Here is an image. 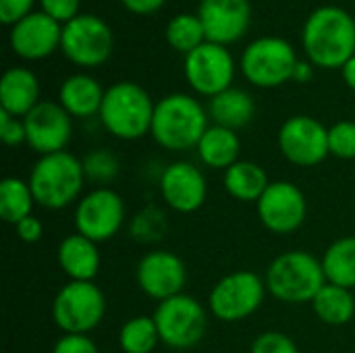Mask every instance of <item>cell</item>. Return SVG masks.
<instances>
[{
  "mask_svg": "<svg viewBox=\"0 0 355 353\" xmlns=\"http://www.w3.org/2000/svg\"><path fill=\"white\" fill-rule=\"evenodd\" d=\"M304 48L312 64L343 69L355 56V21L339 6L314 10L304 27Z\"/></svg>",
  "mask_w": 355,
  "mask_h": 353,
  "instance_id": "cell-1",
  "label": "cell"
},
{
  "mask_svg": "<svg viewBox=\"0 0 355 353\" xmlns=\"http://www.w3.org/2000/svg\"><path fill=\"white\" fill-rule=\"evenodd\" d=\"M35 204L46 210H62L77 204L83 196V162L71 152L40 156L27 179Z\"/></svg>",
  "mask_w": 355,
  "mask_h": 353,
  "instance_id": "cell-2",
  "label": "cell"
},
{
  "mask_svg": "<svg viewBox=\"0 0 355 353\" xmlns=\"http://www.w3.org/2000/svg\"><path fill=\"white\" fill-rule=\"evenodd\" d=\"M264 283L268 293L283 304H312L327 285L322 262L306 250L279 254L266 268Z\"/></svg>",
  "mask_w": 355,
  "mask_h": 353,
  "instance_id": "cell-3",
  "label": "cell"
},
{
  "mask_svg": "<svg viewBox=\"0 0 355 353\" xmlns=\"http://www.w3.org/2000/svg\"><path fill=\"white\" fill-rule=\"evenodd\" d=\"M208 129V112L187 94H171L156 102L152 131L154 141L168 152H185L198 148Z\"/></svg>",
  "mask_w": 355,
  "mask_h": 353,
  "instance_id": "cell-4",
  "label": "cell"
},
{
  "mask_svg": "<svg viewBox=\"0 0 355 353\" xmlns=\"http://www.w3.org/2000/svg\"><path fill=\"white\" fill-rule=\"evenodd\" d=\"M154 108L156 104L141 85L121 81L106 89L100 108V121L116 139L133 141L152 131Z\"/></svg>",
  "mask_w": 355,
  "mask_h": 353,
  "instance_id": "cell-5",
  "label": "cell"
},
{
  "mask_svg": "<svg viewBox=\"0 0 355 353\" xmlns=\"http://www.w3.org/2000/svg\"><path fill=\"white\" fill-rule=\"evenodd\" d=\"M152 316L160 335V343L177 352L196 347L208 329L206 308L187 293H179L160 302Z\"/></svg>",
  "mask_w": 355,
  "mask_h": 353,
  "instance_id": "cell-6",
  "label": "cell"
},
{
  "mask_svg": "<svg viewBox=\"0 0 355 353\" xmlns=\"http://www.w3.org/2000/svg\"><path fill=\"white\" fill-rule=\"evenodd\" d=\"M266 293V283L258 273L235 270L210 289L208 310L220 322H241L260 310Z\"/></svg>",
  "mask_w": 355,
  "mask_h": 353,
  "instance_id": "cell-7",
  "label": "cell"
},
{
  "mask_svg": "<svg viewBox=\"0 0 355 353\" xmlns=\"http://www.w3.org/2000/svg\"><path fill=\"white\" fill-rule=\"evenodd\" d=\"M106 314V298L94 283L69 281L52 302V320L64 335H87Z\"/></svg>",
  "mask_w": 355,
  "mask_h": 353,
  "instance_id": "cell-8",
  "label": "cell"
},
{
  "mask_svg": "<svg viewBox=\"0 0 355 353\" xmlns=\"http://www.w3.org/2000/svg\"><path fill=\"white\" fill-rule=\"evenodd\" d=\"M125 221V202L112 187H96L83 193L73 212L75 233L96 243L110 241L123 229Z\"/></svg>",
  "mask_w": 355,
  "mask_h": 353,
  "instance_id": "cell-9",
  "label": "cell"
},
{
  "mask_svg": "<svg viewBox=\"0 0 355 353\" xmlns=\"http://www.w3.org/2000/svg\"><path fill=\"white\" fill-rule=\"evenodd\" d=\"M297 67L295 50L287 40L262 37L252 42L241 56V71L245 79L258 87H277L293 79Z\"/></svg>",
  "mask_w": 355,
  "mask_h": 353,
  "instance_id": "cell-10",
  "label": "cell"
},
{
  "mask_svg": "<svg viewBox=\"0 0 355 353\" xmlns=\"http://www.w3.org/2000/svg\"><path fill=\"white\" fill-rule=\"evenodd\" d=\"M281 154L295 166L312 169L324 162L329 152V129L306 114L287 119L277 135Z\"/></svg>",
  "mask_w": 355,
  "mask_h": 353,
  "instance_id": "cell-11",
  "label": "cell"
},
{
  "mask_svg": "<svg viewBox=\"0 0 355 353\" xmlns=\"http://www.w3.org/2000/svg\"><path fill=\"white\" fill-rule=\"evenodd\" d=\"M256 214L262 227L275 235L295 233L308 216V200L291 181H272L256 202Z\"/></svg>",
  "mask_w": 355,
  "mask_h": 353,
  "instance_id": "cell-12",
  "label": "cell"
},
{
  "mask_svg": "<svg viewBox=\"0 0 355 353\" xmlns=\"http://www.w3.org/2000/svg\"><path fill=\"white\" fill-rule=\"evenodd\" d=\"M60 48L64 56L79 67H98L112 52L110 27L94 15H77L62 27Z\"/></svg>",
  "mask_w": 355,
  "mask_h": 353,
  "instance_id": "cell-13",
  "label": "cell"
},
{
  "mask_svg": "<svg viewBox=\"0 0 355 353\" xmlns=\"http://www.w3.org/2000/svg\"><path fill=\"white\" fill-rule=\"evenodd\" d=\"M185 77L189 85L208 98H214L231 87L235 64L229 50L220 44L204 42L185 58Z\"/></svg>",
  "mask_w": 355,
  "mask_h": 353,
  "instance_id": "cell-14",
  "label": "cell"
},
{
  "mask_svg": "<svg viewBox=\"0 0 355 353\" xmlns=\"http://www.w3.org/2000/svg\"><path fill=\"white\" fill-rule=\"evenodd\" d=\"M137 287L158 304L185 293L187 266L185 262L168 250H154L141 256L135 268Z\"/></svg>",
  "mask_w": 355,
  "mask_h": 353,
  "instance_id": "cell-15",
  "label": "cell"
},
{
  "mask_svg": "<svg viewBox=\"0 0 355 353\" xmlns=\"http://www.w3.org/2000/svg\"><path fill=\"white\" fill-rule=\"evenodd\" d=\"M23 123L27 146L37 156L64 152L73 135L71 114L58 102H40L27 117H23Z\"/></svg>",
  "mask_w": 355,
  "mask_h": 353,
  "instance_id": "cell-16",
  "label": "cell"
},
{
  "mask_svg": "<svg viewBox=\"0 0 355 353\" xmlns=\"http://www.w3.org/2000/svg\"><path fill=\"white\" fill-rule=\"evenodd\" d=\"M158 187L164 204L179 214L198 212L208 198V181L204 173L187 160H177L164 166Z\"/></svg>",
  "mask_w": 355,
  "mask_h": 353,
  "instance_id": "cell-17",
  "label": "cell"
},
{
  "mask_svg": "<svg viewBox=\"0 0 355 353\" xmlns=\"http://www.w3.org/2000/svg\"><path fill=\"white\" fill-rule=\"evenodd\" d=\"M198 17L204 25L206 40L225 46L245 33L252 8L250 0H202Z\"/></svg>",
  "mask_w": 355,
  "mask_h": 353,
  "instance_id": "cell-18",
  "label": "cell"
},
{
  "mask_svg": "<svg viewBox=\"0 0 355 353\" xmlns=\"http://www.w3.org/2000/svg\"><path fill=\"white\" fill-rule=\"evenodd\" d=\"M60 40L62 27L46 12H29L25 19L15 23L10 31L12 50L27 60H37L52 54L60 46Z\"/></svg>",
  "mask_w": 355,
  "mask_h": 353,
  "instance_id": "cell-19",
  "label": "cell"
},
{
  "mask_svg": "<svg viewBox=\"0 0 355 353\" xmlns=\"http://www.w3.org/2000/svg\"><path fill=\"white\" fill-rule=\"evenodd\" d=\"M56 260L60 270L69 277V281L81 283L94 281L102 266L98 243L79 233H71L58 243Z\"/></svg>",
  "mask_w": 355,
  "mask_h": 353,
  "instance_id": "cell-20",
  "label": "cell"
},
{
  "mask_svg": "<svg viewBox=\"0 0 355 353\" xmlns=\"http://www.w3.org/2000/svg\"><path fill=\"white\" fill-rule=\"evenodd\" d=\"M37 77L25 67H12L0 81V108L10 117H27L40 102Z\"/></svg>",
  "mask_w": 355,
  "mask_h": 353,
  "instance_id": "cell-21",
  "label": "cell"
},
{
  "mask_svg": "<svg viewBox=\"0 0 355 353\" xmlns=\"http://www.w3.org/2000/svg\"><path fill=\"white\" fill-rule=\"evenodd\" d=\"M102 85L89 75H73L62 81L58 92V104L77 119H87L100 114L104 102Z\"/></svg>",
  "mask_w": 355,
  "mask_h": 353,
  "instance_id": "cell-22",
  "label": "cell"
},
{
  "mask_svg": "<svg viewBox=\"0 0 355 353\" xmlns=\"http://www.w3.org/2000/svg\"><path fill=\"white\" fill-rule=\"evenodd\" d=\"M196 150H198L200 162L204 166L218 169V171L225 173L229 166L239 162L241 141H239L237 131L212 125V127L206 129V133L202 135V139H200Z\"/></svg>",
  "mask_w": 355,
  "mask_h": 353,
  "instance_id": "cell-23",
  "label": "cell"
},
{
  "mask_svg": "<svg viewBox=\"0 0 355 353\" xmlns=\"http://www.w3.org/2000/svg\"><path fill=\"white\" fill-rule=\"evenodd\" d=\"M270 183L268 173L252 160H239L223 173V187L237 202L256 204Z\"/></svg>",
  "mask_w": 355,
  "mask_h": 353,
  "instance_id": "cell-24",
  "label": "cell"
},
{
  "mask_svg": "<svg viewBox=\"0 0 355 353\" xmlns=\"http://www.w3.org/2000/svg\"><path fill=\"white\" fill-rule=\"evenodd\" d=\"M208 112H210V119L214 121V125L237 131L252 123V119L256 114V104L248 92L229 87L223 94L210 98Z\"/></svg>",
  "mask_w": 355,
  "mask_h": 353,
  "instance_id": "cell-25",
  "label": "cell"
},
{
  "mask_svg": "<svg viewBox=\"0 0 355 353\" xmlns=\"http://www.w3.org/2000/svg\"><path fill=\"white\" fill-rule=\"evenodd\" d=\"M327 283L355 289V235L335 239L320 258Z\"/></svg>",
  "mask_w": 355,
  "mask_h": 353,
  "instance_id": "cell-26",
  "label": "cell"
},
{
  "mask_svg": "<svg viewBox=\"0 0 355 353\" xmlns=\"http://www.w3.org/2000/svg\"><path fill=\"white\" fill-rule=\"evenodd\" d=\"M316 318L329 327L349 325L355 316V298L352 289L327 283L312 302Z\"/></svg>",
  "mask_w": 355,
  "mask_h": 353,
  "instance_id": "cell-27",
  "label": "cell"
},
{
  "mask_svg": "<svg viewBox=\"0 0 355 353\" xmlns=\"http://www.w3.org/2000/svg\"><path fill=\"white\" fill-rule=\"evenodd\" d=\"M35 198L27 181L19 177H6L0 183V216L8 225H19L23 218L33 214Z\"/></svg>",
  "mask_w": 355,
  "mask_h": 353,
  "instance_id": "cell-28",
  "label": "cell"
},
{
  "mask_svg": "<svg viewBox=\"0 0 355 353\" xmlns=\"http://www.w3.org/2000/svg\"><path fill=\"white\" fill-rule=\"evenodd\" d=\"M160 343L154 316H133L119 331V345L123 353H152Z\"/></svg>",
  "mask_w": 355,
  "mask_h": 353,
  "instance_id": "cell-29",
  "label": "cell"
},
{
  "mask_svg": "<svg viewBox=\"0 0 355 353\" xmlns=\"http://www.w3.org/2000/svg\"><path fill=\"white\" fill-rule=\"evenodd\" d=\"M166 40L168 44L179 50V52H193L196 48H200L206 40V31L204 25L200 21V17L193 15H179L175 17L168 27H166Z\"/></svg>",
  "mask_w": 355,
  "mask_h": 353,
  "instance_id": "cell-30",
  "label": "cell"
},
{
  "mask_svg": "<svg viewBox=\"0 0 355 353\" xmlns=\"http://www.w3.org/2000/svg\"><path fill=\"white\" fill-rule=\"evenodd\" d=\"M131 237L141 241V243H154L160 241L166 231H168V221L166 214L156 208V206H146L144 210H139L133 221H131Z\"/></svg>",
  "mask_w": 355,
  "mask_h": 353,
  "instance_id": "cell-31",
  "label": "cell"
},
{
  "mask_svg": "<svg viewBox=\"0 0 355 353\" xmlns=\"http://www.w3.org/2000/svg\"><path fill=\"white\" fill-rule=\"evenodd\" d=\"M83 162V173H85V181L96 183L98 187H108V183H112L119 177V158L110 152V150H92L89 154H85Z\"/></svg>",
  "mask_w": 355,
  "mask_h": 353,
  "instance_id": "cell-32",
  "label": "cell"
},
{
  "mask_svg": "<svg viewBox=\"0 0 355 353\" xmlns=\"http://www.w3.org/2000/svg\"><path fill=\"white\" fill-rule=\"evenodd\" d=\"M329 152L339 160H355L354 121H339L329 129Z\"/></svg>",
  "mask_w": 355,
  "mask_h": 353,
  "instance_id": "cell-33",
  "label": "cell"
},
{
  "mask_svg": "<svg viewBox=\"0 0 355 353\" xmlns=\"http://www.w3.org/2000/svg\"><path fill=\"white\" fill-rule=\"evenodd\" d=\"M250 353H300V347L289 335L281 331H266L252 341Z\"/></svg>",
  "mask_w": 355,
  "mask_h": 353,
  "instance_id": "cell-34",
  "label": "cell"
},
{
  "mask_svg": "<svg viewBox=\"0 0 355 353\" xmlns=\"http://www.w3.org/2000/svg\"><path fill=\"white\" fill-rule=\"evenodd\" d=\"M0 137L10 148L21 146V144H27V133H25L23 119L10 117L6 110L0 108Z\"/></svg>",
  "mask_w": 355,
  "mask_h": 353,
  "instance_id": "cell-35",
  "label": "cell"
},
{
  "mask_svg": "<svg viewBox=\"0 0 355 353\" xmlns=\"http://www.w3.org/2000/svg\"><path fill=\"white\" fill-rule=\"evenodd\" d=\"M52 353H100V350L89 335H62L54 343Z\"/></svg>",
  "mask_w": 355,
  "mask_h": 353,
  "instance_id": "cell-36",
  "label": "cell"
},
{
  "mask_svg": "<svg viewBox=\"0 0 355 353\" xmlns=\"http://www.w3.org/2000/svg\"><path fill=\"white\" fill-rule=\"evenodd\" d=\"M42 8L56 21H73L79 10V0H42Z\"/></svg>",
  "mask_w": 355,
  "mask_h": 353,
  "instance_id": "cell-37",
  "label": "cell"
},
{
  "mask_svg": "<svg viewBox=\"0 0 355 353\" xmlns=\"http://www.w3.org/2000/svg\"><path fill=\"white\" fill-rule=\"evenodd\" d=\"M33 0H0V19L2 23H19L29 15Z\"/></svg>",
  "mask_w": 355,
  "mask_h": 353,
  "instance_id": "cell-38",
  "label": "cell"
},
{
  "mask_svg": "<svg viewBox=\"0 0 355 353\" xmlns=\"http://www.w3.org/2000/svg\"><path fill=\"white\" fill-rule=\"evenodd\" d=\"M15 231H17V237L25 243H37L44 237V225L33 214L23 218L19 225H15Z\"/></svg>",
  "mask_w": 355,
  "mask_h": 353,
  "instance_id": "cell-39",
  "label": "cell"
},
{
  "mask_svg": "<svg viewBox=\"0 0 355 353\" xmlns=\"http://www.w3.org/2000/svg\"><path fill=\"white\" fill-rule=\"evenodd\" d=\"M123 4L135 15H150L156 12L164 4V0H123Z\"/></svg>",
  "mask_w": 355,
  "mask_h": 353,
  "instance_id": "cell-40",
  "label": "cell"
},
{
  "mask_svg": "<svg viewBox=\"0 0 355 353\" xmlns=\"http://www.w3.org/2000/svg\"><path fill=\"white\" fill-rule=\"evenodd\" d=\"M293 79L300 81V83H306L312 79V64L306 62V60H297V67L293 71Z\"/></svg>",
  "mask_w": 355,
  "mask_h": 353,
  "instance_id": "cell-41",
  "label": "cell"
},
{
  "mask_svg": "<svg viewBox=\"0 0 355 353\" xmlns=\"http://www.w3.org/2000/svg\"><path fill=\"white\" fill-rule=\"evenodd\" d=\"M343 79H345V83L355 92V56L343 67Z\"/></svg>",
  "mask_w": 355,
  "mask_h": 353,
  "instance_id": "cell-42",
  "label": "cell"
}]
</instances>
